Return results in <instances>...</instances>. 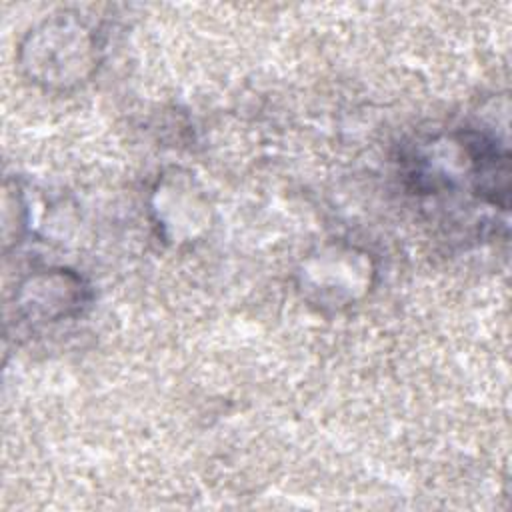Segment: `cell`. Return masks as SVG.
<instances>
[{
  "mask_svg": "<svg viewBox=\"0 0 512 512\" xmlns=\"http://www.w3.org/2000/svg\"><path fill=\"white\" fill-rule=\"evenodd\" d=\"M96 52L98 42L92 30L74 18H54L34 30L22 46V66L34 82L66 88L92 76Z\"/></svg>",
  "mask_w": 512,
  "mask_h": 512,
  "instance_id": "1",
  "label": "cell"
},
{
  "mask_svg": "<svg viewBox=\"0 0 512 512\" xmlns=\"http://www.w3.org/2000/svg\"><path fill=\"white\" fill-rule=\"evenodd\" d=\"M92 300L86 280L66 268H50L26 276L16 294V312L28 324H56L80 316Z\"/></svg>",
  "mask_w": 512,
  "mask_h": 512,
  "instance_id": "2",
  "label": "cell"
}]
</instances>
